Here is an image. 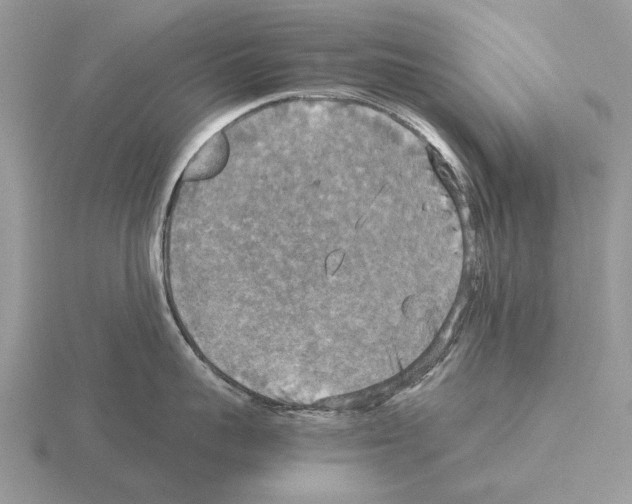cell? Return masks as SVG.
<instances>
[{
	"label": "cell",
	"mask_w": 632,
	"mask_h": 504,
	"mask_svg": "<svg viewBox=\"0 0 632 504\" xmlns=\"http://www.w3.org/2000/svg\"><path fill=\"white\" fill-rule=\"evenodd\" d=\"M229 156V144L223 131L212 135L193 155L182 172L180 181L199 182L218 175Z\"/></svg>",
	"instance_id": "1"
}]
</instances>
